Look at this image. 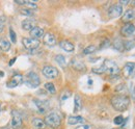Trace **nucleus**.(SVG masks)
Returning <instances> with one entry per match:
<instances>
[{"label":"nucleus","instance_id":"obj_1","mask_svg":"<svg viewBox=\"0 0 135 129\" xmlns=\"http://www.w3.org/2000/svg\"><path fill=\"white\" fill-rule=\"evenodd\" d=\"M130 104L129 98L125 95H117L111 98V105L118 112H125Z\"/></svg>","mask_w":135,"mask_h":129},{"label":"nucleus","instance_id":"obj_2","mask_svg":"<svg viewBox=\"0 0 135 129\" xmlns=\"http://www.w3.org/2000/svg\"><path fill=\"white\" fill-rule=\"evenodd\" d=\"M45 124L50 128H58L61 124V117L57 113H50L45 118Z\"/></svg>","mask_w":135,"mask_h":129},{"label":"nucleus","instance_id":"obj_3","mask_svg":"<svg viewBox=\"0 0 135 129\" xmlns=\"http://www.w3.org/2000/svg\"><path fill=\"white\" fill-rule=\"evenodd\" d=\"M25 83L28 87L30 89H35L40 84H41V79L38 77V75L35 73V72H29L27 75H26V78H25Z\"/></svg>","mask_w":135,"mask_h":129},{"label":"nucleus","instance_id":"obj_4","mask_svg":"<svg viewBox=\"0 0 135 129\" xmlns=\"http://www.w3.org/2000/svg\"><path fill=\"white\" fill-rule=\"evenodd\" d=\"M103 67L105 69V72L108 73L109 75H118L119 73V68L114 62L110 61V59H105L103 63Z\"/></svg>","mask_w":135,"mask_h":129},{"label":"nucleus","instance_id":"obj_5","mask_svg":"<svg viewBox=\"0 0 135 129\" xmlns=\"http://www.w3.org/2000/svg\"><path fill=\"white\" fill-rule=\"evenodd\" d=\"M22 117L21 113L18 110H13L12 112V122H11V127L12 129H19L22 126Z\"/></svg>","mask_w":135,"mask_h":129},{"label":"nucleus","instance_id":"obj_6","mask_svg":"<svg viewBox=\"0 0 135 129\" xmlns=\"http://www.w3.org/2000/svg\"><path fill=\"white\" fill-rule=\"evenodd\" d=\"M22 44L28 50H35L40 46V41L36 39H33V38H24L22 40Z\"/></svg>","mask_w":135,"mask_h":129},{"label":"nucleus","instance_id":"obj_7","mask_svg":"<svg viewBox=\"0 0 135 129\" xmlns=\"http://www.w3.org/2000/svg\"><path fill=\"white\" fill-rule=\"evenodd\" d=\"M42 73L46 78L49 79H54L58 76V70L52 66H45L42 70Z\"/></svg>","mask_w":135,"mask_h":129},{"label":"nucleus","instance_id":"obj_8","mask_svg":"<svg viewBox=\"0 0 135 129\" xmlns=\"http://www.w3.org/2000/svg\"><path fill=\"white\" fill-rule=\"evenodd\" d=\"M120 33L125 38H131V36H133L135 34V25H133L132 23H128V24L124 25L122 27Z\"/></svg>","mask_w":135,"mask_h":129},{"label":"nucleus","instance_id":"obj_9","mask_svg":"<svg viewBox=\"0 0 135 129\" xmlns=\"http://www.w3.org/2000/svg\"><path fill=\"white\" fill-rule=\"evenodd\" d=\"M124 76L126 78H131L135 76V63L128 62L124 67Z\"/></svg>","mask_w":135,"mask_h":129},{"label":"nucleus","instance_id":"obj_10","mask_svg":"<svg viewBox=\"0 0 135 129\" xmlns=\"http://www.w3.org/2000/svg\"><path fill=\"white\" fill-rule=\"evenodd\" d=\"M122 13H123V6L119 5L118 3L111 5L108 10V15L110 18H118L122 15Z\"/></svg>","mask_w":135,"mask_h":129},{"label":"nucleus","instance_id":"obj_11","mask_svg":"<svg viewBox=\"0 0 135 129\" xmlns=\"http://www.w3.org/2000/svg\"><path fill=\"white\" fill-rule=\"evenodd\" d=\"M34 104L36 105L37 107V110L38 113H46L49 108V102L47 100H38V99H34L33 100Z\"/></svg>","mask_w":135,"mask_h":129},{"label":"nucleus","instance_id":"obj_12","mask_svg":"<svg viewBox=\"0 0 135 129\" xmlns=\"http://www.w3.org/2000/svg\"><path fill=\"white\" fill-rule=\"evenodd\" d=\"M22 81H23V76L21 74H16V75H14L9 80L7 81L6 86L8 89H14V87L18 86L20 83H22Z\"/></svg>","mask_w":135,"mask_h":129},{"label":"nucleus","instance_id":"obj_13","mask_svg":"<svg viewBox=\"0 0 135 129\" xmlns=\"http://www.w3.org/2000/svg\"><path fill=\"white\" fill-rule=\"evenodd\" d=\"M44 43L49 46V47H52V46H55L56 45V38L54 36V34H52L50 32L44 34Z\"/></svg>","mask_w":135,"mask_h":129},{"label":"nucleus","instance_id":"obj_14","mask_svg":"<svg viewBox=\"0 0 135 129\" xmlns=\"http://www.w3.org/2000/svg\"><path fill=\"white\" fill-rule=\"evenodd\" d=\"M59 46H60V48L62 49V50H65L66 52H69V53L73 52V51H74V49H75L74 44H73V43H71V42H70V41H68V40H64V41H61V42L59 43Z\"/></svg>","mask_w":135,"mask_h":129},{"label":"nucleus","instance_id":"obj_15","mask_svg":"<svg viewBox=\"0 0 135 129\" xmlns=\"http://www.w3.org/2000/svg\"><path fill=\"white\" fill-rule=\"evenodd\" d=\"M71 66H72V68L74 69V70H76V71H79V72H82V71H85V64L82 63V62H80V61H78V59H76V58H74V59H72V62H71Z\"/></svg>","mask_w":135,"mask_h":129},{"label":"nucleus","instance_id":"obj_16","mask_svg":"<svg viewBox=\"0 0 135 129\" xmlns=\"http://www.w3.org/2000/svg\"><path fill=\"white\" fill-rule=\"evenodd\" d=\"M34 27H35V22L31 19H26L24 21H22V28L24 30H27V31H30L32 30Z\"/></svg>","mask_w":135,"mask_h":129},{"label":"nucleus","instance_id":"obj_17","mask_svg":"<svg viewBox=\"0 0 135 129\" xmlns=\"http://www.w3.org/2000/svg\"><path fill=\"white\" fill-rule=\"evenodd\" d=\"M44 29L43 28H41V27H38V26H35L32 30H30V35H31V38H33V39H36V40H38L40 38H42V36H44Z\"/></svg>","mask_w":135,"mask_h":129},{"label":"nucleus","instance_id":"obj_18","mask_svg":"<svg viewBox=\"0 0 135 129\" xmlns=\"http://www.w3.org/2000/svg\"><path fill=\"white\" fill-rule=\"evenodd\" d=\"M134 18H135L134 11H133V10H128V11H126V12L124 13V15L122 17V20H123L124 22H130V21H132Z\"/></svg>","mask_w":135,"mask_h":129},{"label":"nucleus","instance_id":"obj_19","mask_svg":"<svg viewBox=\"0 0 135 129\" xmlns=\"http://www.w3.org/2000/svg\"><path fill=\"white\" fill-rule=\"evenodd\" d=\"M16 3L20 5H26L28 7V10H35L37 8V4L34 1H24V0H16Z\"/></svg>","mask_w":135,"mask_h":129},{"label":"nucleus","instance_id":"obj_20","mask_svg":"<svg viewBox=\"0 0 135 129\" xmlns=\"http://www.w3.org/2000/svg\"><path fill=\"white\" fill-rule=\"evenodd\" d=\"M84 121V119L80 116H71L69 117L68 119V123L69 125H76V124H79V123H82Z\"/></svg>","mask_w":135,"mask_h":129},{"label":"nucleus","instance_id":"obj_21","mask_svg":"<svg viewBox=\"0 0 135 129\" xmlns=\"http://www.w3.org/2000/svg\"><path fill=\"white\" fill-rule=\"evenodd\" d=\"M112 46L115 50H118L119 52H123L125 51V48H124V42L120 40V39H114L113 42H112Z\"/></svg>","mask_w":135,"mask_h":129},{"label":"nucleus","instance_id":"obj_22","mask_svg":"<svg viewBox=\"0 0 135 129\" xmlns=\"http://www.w3.org/2000/svg\"><path fill=\"white\" fill-rule=\"evenodd\" d=\"M82 107V103H81V98L79 95H75L74 98V113H78Z\"/></svg>","mask_w":135,"mask_h":129},{"label":"nucleus","instance_id":"obj_23","mask_svg":"<svg viewBox=\"0 0 135 129\" xmlns=\"http://www.w3.org/2000/svg\"><path fill=\"white\" fill-rule=\"evenodd\" d=\"M32 125H33L34 128H36V129H43V128H45V126H46L45 121H43V120L40 119V118H35V119L32 120Z\"/></svg>","mask_w":135,"mask_h":129},{"label":"nucleus","instance_id":"obj_24","mask_svg":"<svg viewBox=\"0 0 135 129\" xmlns=\"http://www.w3.org/2000/svg\"><path fill=\"white\" fill-rule=\"evenodd\" d=\"M0 49L2 51H8L11 49V43L6 39H0Z\"/></svg>","mask_w":135,"mask_h":129},{"label":"nucleus","instance_id":"obj_25","mask_svg":"<svg viewBox=\"0 0 135 129\" xmlns=\"http://www.w3.org/2000/svg\"><path fill=\"white\" fill-rule=\"evenodd\" d=\"M55 61H56V63L59 64L60 67H62V68H65L66 66H67V59H66V57L64 56V55H61V54H57L56 56H55Z\"/></svg>","mask_w":135,"mask_h":129},{"label":"nucleus","instance_id":"obj_26","mask_svg":"<svg viewBox=\"0 0 135 129\" xmlns=\"http://www.w3.org/2000/svg\"><path fill=\"white\" fill-rule=\"evenodd\" d=\"M135 47V41H125L124 42V48L125 51H129Z\"/></svg>","mask_w":135,"mask_h":129},{"label":"nucleus","instance_id":"obj_27","mask_svg":"<svg viewBox=\"0 0 135 129\" xmlns=\"http://www.w3.org/2000/svg\"><path fill=\"white\" fill-rule=\"evenodd\" d=\"M45 89L50 93V94H55L56 93V89L54 86V84L52 82H47L45 83Z\"/></svg>","mask_w":135,"mask_h":129},{"label":"nucleus","instance_id":"obj_28","mask_svg":"<svg viewBox=\"0 0 135 129\" xmlns=\"http://www.w3.org/2000/svg\"><path fill=\"white\" fill-rule=\"evenodd\" d=\"M96 50H97V47H96L95 45H89V46H87V47L83 50V53H84L85 55H88V54L94 53Z\"/></svg>","mask_w":135,"mask_h":129},{"label":"nucleus","instance_id":"obj_29","mask_svg":"<svg viewBox=\"0 0 135 129\" xmlns=\"http://www.w3.org/2000/svg\"><path fill=\"white\" fill-rule=\"evenodd\" d=\"M20 13H21V15L26 16V17H32L33 16L32 11H31V10H28V8H23V10H21V11H20Z\"/></svg>","mask_w":135,"mask_h":129},{"label":"nucleus","instance_id":"obj_30","mask_svg":"<svg viewBox=\"0 0 135 129\" xmlns=\"http://www.w3.org/2000/svg\"><path fill=\"white\" fill-rule=\"evenodd\" d=\"M91 71H93L94 73H96V74H103V73H105V69H104L103 64H102V66H100V67L93 68V69H91Z\"/></svg>","mask_w":135,"mask_h":129},{"label":"nucleus","instance_id":"obj_31","mask_svg":"<svg viewBox=\"0 0 135 129\" xmlns=\"http://www.w3.org/2000/svg\"><path fill=\"white\" fill-rule=\"evenodd\" d=\"M113 122H114L115 125H122V126H123V123H124V117H122V116L115 117L114 120H113Z\"/></svg>","mask_w":135,"mask_h":129},{"label":"nucleus","instance_id":"obj_32","mask_svg":"<svg viewBox=\"0 0 135 129\" xmlns=\"http://www.w3.org/2000/svg\"><path fill=\"white\" fill-rule=\"evenodd\" d=\"M110 41L108 40V39H106V40H104L103 42H101V45H100V49H105L107 48V47H109L110 46Z\"/></svg>","mask_w":135,"mask_h":129},{"label":"nucleus","instance_id":"obj_33","mask_svg":"<svg viewBox=\"0 0 135 129\" xmlns=\"http://www.w3.org/2000/svg\"><path fill=\"white\" fill-rule=\"evenodd\" d=\"M9 35H11V40L13 43H16L17 42V36H16V32L14 31L13 28H9Z\"/></svg>","mask_w":135,"mask_h":129},{"label":"nucleus","instance_id":"obj_34","mask_svg":"<svg viewBox=\"0 0 135 129\" xmlns=\"http://www.w3.org/2000/svg\"><path fill=\"white\" fill-rule=\"evenodd\" d=\"M6 21V18L4 16H0V32H2L3 28H4V23Z\"/></svg>","mask_w":135,"mask_h":129},{"label":"nucleus","instance_id":"obj_35","mask_svg":"<svg viewBox=\"0 0 135 129\" xmlns=\"http://www.w3.org/2000/svg\"><path fill=\"white\" fill-rule=\"evenodd\" d=\"M75 129H93V127H91V125H89V124H82V125L77 126Z\"/></svg>","mask_w":135,"mask_h":129},{"label":"nucleus","instance_id":"obj_36","mask_svg":"<svg viewBox=\"0 0 135 129\" xmlns=\"http://www.w3.org/2000/svg\"><path fill=\"white\" fill-rule=\"evenodd\" d=\"M118 4L122 5V6H123V5H127V4H130V1H129V0H120Z\"/></svg>","mask_w":135,"mask_h":129},{"label":"nucleus","instance_id":"obj_37","mask_svg":"<svg viewBox=\"0 0 135 129\" xmlns=\"http://www.w3.org/2000/svg\"><path fill=\"white\" fill-rule=\"evenodd\" d=\"M70 96H71V94H70V92H67V95L65 94L64 96L61 97V100H62V101H65V100H66V99H68V98H69V97H70Z\"/></svg>","mask_w":135,"mask_h":129},{"label":"nucleus","instance_id":"obj_38","mask_svg":"<svg viewBox=\"0 0 135 129\" xmlns=\"http://www.w3.org/2000/svg\"><path fill=\"white\" fill-rule=\"evenodd\" d=\"M15 62H16V57H14L13 59H11L9 63H8V64H9V66H13V64H15Z\"/></svg>","mask_w":135,"mask_h":129},{"label":"nucleus","instance_id":"obj_39","mask_svg":"<svg viewBox=\"0 0 135 129\" xmlns=\"http://www.w3.org/2000/svg\"><path fill=\"white\" fill-rule=\"evenodd\" d=\"M0 129H12V127H9V126H4V127H1Z\"/></svg>","mask_w":135,"mask_h":129},{"label":"nucleus","instance_id":"obj_40","mask_svg":"<svg viewBox=\"0 0 135 129\" xmlns=\"http://www.w3.org/2000/svg\"><path fill=\"white\" fill-rule=\"evenodd\" d=\"M130 4L133 5V6H135V1H130Z\"/></svg>","mask_w":135,"mask_h":129},{"label":"nucleus","instance_id":"obj_41","mask_svg":"<svg viewBox=\"0 0 135 129\" xmlns=\"http://www.w3.org/2000/svg\"><path fill=\"white\" fill-rule=\"evenodd\" d=\"M3 75H4V73H3V72H0V77H2Z\"/></svg>","mask_w":135,"mask_h":129},{"label":"nucleus","instance_id":"obj_42","mask_svg":"<svg viewBox=\"0 0 135 129\" xmlns=\"http://www.w3.org/2000/svg\"><path fill=\"white\" fill-rule=\"evenodd\" d=\"M0 112H1V106H0Z\"/></svg>","mask_w":135,"mask_h":129}]
</instances>
